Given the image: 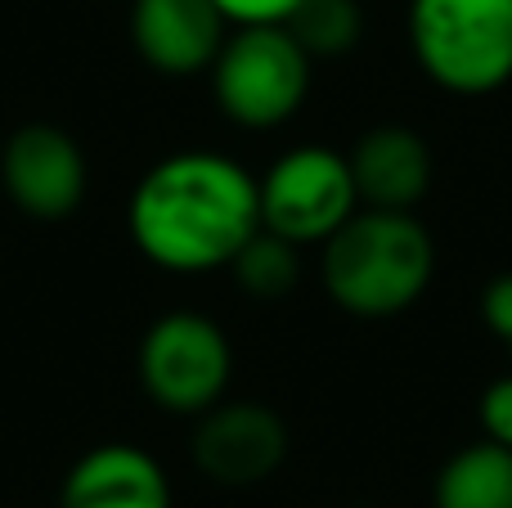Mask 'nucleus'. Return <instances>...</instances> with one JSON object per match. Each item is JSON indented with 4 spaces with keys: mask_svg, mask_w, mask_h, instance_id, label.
I'll return each instance as SVG.
<instances>
[{
    "mask_svg": "<svg viewBox=\"0 0 512 508\" xmlns=\"http://www.w3.org/2000/svg\"><path fill=\"white\" fill-rule=\"evenodd\" d=\"M283 27L315 63V59H337V54L355 50L364 32V14L355 0H301L297 14Z\"/></svg>",
    "mask_w": 512,
    "mask_h": 508,
    "instance_id": "13",
    "label": "nucleus"
},
{
    "mask_svg": "<svg viewBox=\"0 0 512 508\" xmlns=\"http://www.w3.org/2000/svg\"><path fill=\"white\" fill-rule=\"evenodd\" d=\"M504 342H508V351H512V333H508V338H504Z\"/></svg>",
    "mask_w": 512,
    "mask_h": 508,
    "instance_id": "18",
    "label": "nucleus"
},
{
    "mask_svg": "<svg viewBox=\"0 0 512 508\" xmlns=\"http://www.w3.org/2000/svg\"><path fill=\"white\" fill-rule=\"evenodd\" d=\"M230 27H283L301 0H212Z\"/></svg>",
    "mask_w": 512,
    "mask_h": 508,
    "instance_id": "15",
    "label": "nucleus"
},
{
    "mask_svg": "<svg viewBox=\"0 0 512 508\" xmlns=\"http://www.w3.org/2000/svg\"><path fill=\"white\" fill-rule=\"evenodd\" d=\"M481 315H486V324H490L495 338H508L512 333V275L490 279L486 297H481Z\"/></svg>",
    "mask_w": 512,
    "mask_h": 508,
    "instance_id": "17",
    "label": "nucleus"
},
{
    "mask_svg": "<svg viewBox=\"0 0 512 508\" xmlns=\"http://www.w3.org/2000/svg\"><path fill=\"white\" fill-rule=\"evenodd\" d=\"M256 194H261V230L279 234L292 248H315V243L324 248L360 212L351 162L324 144H297L279 153L256 180Z\"/></svg>",
    "mask_w": 512,
    "mask_h": 508,
    "instance_id": "5",
    "label": "nucleus"
},
{
    "mask_svg": "<svg viewBox=\"0 0 512 508\" xmlns=\"http://www.w3.org/2000/svg\"><path fill=\"white\" fill-rule=\"evenodd\" d=\"M0 185L9 203L32 221H68L90 185L86 153L63 126H18L0 153Z\"/></svg>",
    "mask_w": 512,
    "mask_h": 508,
    "instance_id": "7",
    "label": "nucleus"
},
{
    "mask_svg": "<svg viewBox=\"0 0 512 508\" xmlns=\"http://www.w3.org/2000/svg\"><path fill=\"white\" fill-rule=\"evenodd\" d=\"M59 508H171V482L149 450L113 441L68 468Z\"/></svg>",
    "mask_w": 512,
    "mask_h": 508,
    "instance_id": "11",
    "label": "nucleus"
},
{
    "mask_svg": "<svg viewBox=\"0 0 512 508\" xmlns=\"http://www.w3.org/2000/svg\"><path fill=\"white\" fill-rule=\"evenodd\" d=\"M212 95L248 131L283 126L310 95V54L288 27H234L212 63Z\"/></svg>",
    "mask_w": 512,
    "mask_h": 508,
    "instance_id": "4",
    "label": "nucleus"
},
{
    "mask_svg": "<svg viewBox=\"0 0 512 508\" xmlns=\"http://www.w3.org/2000/svg\"><path fill=\"white\" fill-rule=\"evenodd\" d=\"M301 248H292V243H283L279 234L261 230L248 248L234 257V279L243 284V293L261 297V302H279V297H288L292 288H297L301 279V261H297Z\"/></svg>",
    "mask_w": 512,
    "mask_h": 508,
    "instance_id": "14",
    "label": "nucleus"
},
{
    "mask_svg": "<svg viewBox=\"0 0 512 508\" xmlns=\"http://www.w3.org/2000/svg\"><path fill=\"white\" fill-rule=\"evenodd\" d=\"M234 374V351L225 329L203 311H167L149 324L140 342V383L149 401L171 414L216 410Z\"/></svg>",
    "mask_w": 512,
    "mask_h": 508,
    "instance_id": "6",
    "label": "nucleus"
},
{
    "mask_svg": "<svg viewBox=\"0 0 512 508\" xmlns=\"http://www.w3.org/2000/svg\"><path fill=\"white\" fill-rule=\"evenodd\" d=\"M436 508H512V450L495 441L463 446L436 473Z\"/></svg>",
    "mask_w": 512,
    "mask_h": 508,
    "instance_id": "12",
    "label": "nucleus"
},
{
    "mask_svg": "<svg viewBox=\"0 0 512 508\" xmlns=\"http://www.w3.org/2000/svg\"><path fill=\"white\" fill-rule=\"evenodd\" d=\"M288 459V423L270 405L221 401L194 432V464L221 486H256Z\"/></svg>",
    "mask_w": 512,
    "mask_h": 508,
    "instance_id": "8",
    "label": "nucleus"
},
{
    "mask_svg": "<svg viewBox=\"0 0 512 508\" xmlns=\"http://www.w3.org/2000/svg\"><path fill=\"white\" fill-rule=\"evenodd\" d=\"M131 239L171 275L234 266L261 234V194L243 162L212 149H185L140 176L126 207Z\"/></svg>",
    "mask_w": 512,
    "mask_h": 508,
    "instance_id": "1",
    "label": "nucleus"
},
{
    "mask_svg": "<svg viewBox=\"0 0 512 508\" xmlns=\"http://www.w3.org/2000/svg\"><path fill=\"white\" fill-rule=\"evenodd\" d=\"M481 428H486V441L512 450V374L495 378L481 396Z\"/></svg>",
    "mask_w": 512,
    "mask_h": 508,
    "instance_id": "16",
    "label": "nucleus"
},
{
    "mask_svg": "<svg viewBox=\"0 0 512 508\" xmlns=\"http://www.w3.org/2000/svg\"><path fill=\"white\" fill-rule=\"evenodd\" d=\"M230 23L212 0H131V45L162 77L212 72Z\"/></svg>",
    "mask_w": 512,
    "mask_h": 508,
    "instance_id": "9",
    "label": "nucleus"
},
{
    "mask_svg": "<svg viewBox=\"0 0 512 508\" xmlns=\"http://www.w3.org/2000/svg\"><path fill=\"white\" fill-rule=\"evenodd\" d=\"M409 45L450 95H490L512 81V0H409Z\"/></svg>",
    "mask_w": 512,
    "mask_h": 508,
    "instance_id": "3",
    "label": "nucleus"
},
{
    "mask_svg": "<svg viewBox=\"0 0 512 508\" xmlns=\"http://www.w3.org/2000/svg\"><path fill=\"white\" fill-rule=\"evenodd\" d=\"M436 243L414 212H360L324 243V288L360 320H391L427 293Z\"/></svg>",
    "mask_w": 512,
    "mask_h": 508,
    "instance_id": "2",
    "label": "nucleus"
},
{
    "mask_svg": "<svg viewBox=\"0 0 512 508\" xmlns=\"http://www.w3.org/2000/svg\"><path fill=\"white\" fill-rule=\"evenodd\" d=\"M360 207L369 212H414L432 189V149L409 126H373L346 153Z\"/></svg>",
    "mask_w": 512,
    "mask_h": 508,
    "instance_id": "10",
    "label": "nucleus"
}]
</instances>
